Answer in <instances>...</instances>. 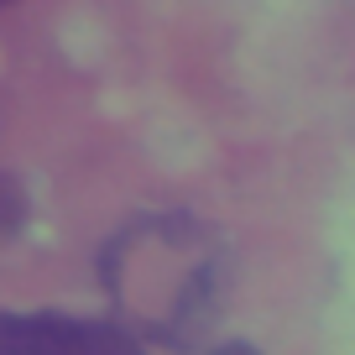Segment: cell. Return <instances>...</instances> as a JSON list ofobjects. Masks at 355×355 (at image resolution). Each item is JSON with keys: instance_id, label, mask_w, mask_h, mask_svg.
<instances>
[{"instance_id": "obj_2", "label": "cell", "mask_w": 355, "mask_h": 355, "mask_svg": "<svg viewBox=\"0 0 355 355\" xmlns=\"http://www.w3.org/2000/svg\"><path fill=\"white\" fill-rule=\"evenodd\" d=\"M26 225V189L0 173V235H16Z\"/></svg>"}, {"instance_id": "obj_3", "label": "cell", "mask_w": 355, "mask_h": 355, "mask_svg": "<svg viewBox=\"0 0 355 355\" xmlns=\"http://www.w3.org/2000/svg\"><path fill=\"white\" fill-rule=\"evenodd\" d=\"M204 355H261V350H256V345H241V340H235V345H214V350H204Z\"/></svg>"}, {"instance_id": "obj_4", "label": "cell", "mask_w": 355, "mask_h": 355, "mask_svg": "<svg viewBox=\"0 0 355 355\" xmlns=\"http://www.w3.org/2000/svg\"><path fill=\"white\" fill-rule=\"evenodd\" d=\"M0 6H11V0H0Z\"/></svg>"}, {"instance_id": "obj_1", "label": "cell", "mask_w": 355, "mask_h": 355, "mask_svg": "<svg viewBox=\"0 0 355 355\" xmlns=\"http://www.w3.org/2000/svg\"><path fill=\"white\" fill-rule=\"evenodd\" d=\"M100 277L131 334L189 345L209 329L220 303V251L209 230L183 214L136 220L105 245Z\"/></svg>"}]
</instances>
